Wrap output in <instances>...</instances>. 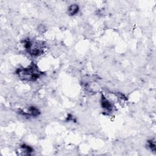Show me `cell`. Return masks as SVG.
I'll return each mask as SVG.
<instances>
[{"label":"cell","instance_id":"1","mask_svg":"<svg viewBox=\"0 0 156 156\" xmlns=\"http://www.w3.org/2000/svg\"><path fill=\"white\" fill-rule=\"evenodd\" d=\"M16 73L20 78L26 81H35L43 74L34 64H31L27 68L18 69Z\"/></svg>","mask_w":156,"mask_h":156},{"label":"cell","instance_id":"2","mask_svg":"<svg viewBox=\"0 0 156 156\" xmlns=\"http://www.w3.org/2000/svg\"><path fill=\"white\" fill-rule=\"evenodd\" d=\"M24 46L26 51L32 56H38L41 55L45 48V44L41 41H31L29 39L24 40Z\"/></svg>","mask_w":156,"mask_h":156},{"label":"cell","instance_id":"3","mask_svg":"<svg viewBox=\"0 0 156 156\" xmlns=\"http://www.w3.org/2000/svg\"><path fill=\"white\" fill-rule=\"evenodd\" d=\"M101 106L102 107L105 109L107 112H111L113 111V105L111 104L108 99H106V98L102 94L101 96Z\"/></svg>","mask_w":156,"mask_h":156},{"label":"cell","instance_id":"4","mask_svg":"<svg viewBox=\"0 0 156 156\" xmlns=\"http://www.w3.org/2000/svg\"><path fill=\"white\" fill-rule=\"evenodd\" d=\"M23 115H25V116H32V117H37L38 115L40 114V111L37 109V108L35 107H31L29 108V111L27 113H22Z\"/></svg>","mask_w":156,"mask_h":156},{"label":"cell","instance_id":"5","mask_svg":"<svg viewBox=\"0 0 156 156\" xmlns=\"http://www.w3.org/2000/svg\"><path fill=\"white\" fill-rule=\"evenodd\" d=\"M79 9V7L78 4H72L69 6V9H68V12H69V14L71 16L76 15V13L78 12Z\"/></svg>","mask_w":156,"mask_h":156},{"label":"cell","instance_id":"6","mask_svg":"<svg viewBox=\"0 0 156 156\" xmlns=\"http://www.w3.org/2000/svg\"><path fill=\"white\" fill-rule=\"evenodd\" d=\"M21 148L22 149V150L24 151V153L25 151L26 154H30V153H32L33 151L32 148H31L29 146H27L26 145H22Z\"/></svg>","mask_w":156,"mask_h":156},{"label":"cell","instance_id":"7","mask_svg":"<svg viewBox=\"0 0 156 156\" xmlns=\"http://www.w3.org/2000/svg\"><path fill=\"white\" fill-rule=\"evenodd\" d=\"M148 146L150 147L151 150L153 151H155V144L154 140H151L150 141H148Z\"/></svg>","mask_w":156,"mask_h":156}]
</instances>
